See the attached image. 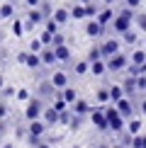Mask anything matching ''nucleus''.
Here are the masks:
<instances>
[{
    "instance_id": "34",
    "label": "nucleus",
    "mask_w": 146,
    "mask_h": 148,
    "mask_svg": "<svg viewBox=\"0 0 146 148\" xmlns=\"http://www.w3.org/2000/svg\"><path fill=\"white\" fill-rule=\"evenodd\" d=\"M122 39H124L127 44H136V34H134L132 29H129V32H124V36H122Z\"/></svg>"
},
{
    "instance_id": "2",
    "label": "nucleus",
    "mask_w": 146,
    "mask_h": 148,
    "mask_svg": "<svg viewBox=\"0 0 146 148\" xmlns=\"http://www.w3.org/2000/svg\"><path fill=\"white\" fill-rule=\"evenodd\" d=\"M102 112H105V116H107L110 129H112V131H122V129H124V116L119 114L117 107H105Z\"/></svg>"
},
{
    "instance_id": "50",
    "label": "nucleus",
    "mask_w": 146,
    "mask_h": 148,
    "mask_svg": "<svg viewBox=\"0 0 146 148\" xmlns=\"http://www.w3.org/2000/svg\"><path fill=\"white\" fill-rule=\"evenodd\" d=\"M3 85H5V80H3V75H0V88H3Z\"/></svg>"
},
{
    "instance_id": "45",
    "label": "nucleus",
    "mask_w": 146,
    "mask_h": 148,
    "mask_svg": "<svg viewBox=\"0 0 146 148\" xmlns=\"http://www.w3.org/2000/svg\"><path fill=\"white\" fill-rule=\"evenodd\" d=\"M127 5H129V8L134 10V8H136V5H139V0H127Z\"/></svg>"
},
{
    "instance_id": "49",
    "label": "nucleus",
    "mask_w": 146,
    "mask_h": 148,
    "mask_svg": "<svg viewBox=\"0 0 146 148\" xmlns=\"http://www.w3.org/2000/svg\"><path fill=\"white\" fill-rule=\"evenodd\" d=\"M36 148H49V146H46V143H39V146H36Z\"/></svg>"
},
{
    "instance_id": "51",
    "label": "nucleus",
    "mask_w": 146,
    "mask_h": 148,
    "mask_svg": "<svg viewBox=\"0 0 146 148\" xmlns=\"http://www.w3.org/2000/svg\"><path fill=\"white\" fill-rule=\"evenodd\" d=\"M3 148H12V146H10V143H5V146H3Z\"/></svg>"
},
{
    "instance_id": "8",
    "label": "nucleus",
    "mask_w": 146,
    "mask_h": 148,
    "mask_svg": "<svg viewBox=\"0 0 146 148\" xmlns=\"http://www.w3.org/2000/svg\"><path fill=\"white\" fill-rule=\"evenodd\" d=\"M59 121H61V112L54 109V107H46L44 109V124L46 126H54V124H59Z\"/></svg>"
},
{
    "instance_id": "24",
    "label": "nucleus",
    "mask_w": 146,
    "mask_h": 148,
    "mask_svg": "<svg viewBox=\"0 0 146 148\" xmlns=\"http://www.w3.org/2000/svg\"><path fill=\"white\" fill-rule=\"evenodd\" d=\"M112 15H114V12H112V10H102V12H100V15H97V22H100V24H102V27H105V24H107L110 20H112Z\"/></svg>"
},
{
    "instance_id": "36",
    "label": "nucleus",
    "mask_w": 146,
    "mask_h": 148,
    "mask_svg": "<svg viewBox=\"0 0 146 148\" xmlns=\"http://www.w3.org/2000/svg\"><path fill=\"white\" fill-rule=\"evenodd\" d=\"M12 32H15V36H22V22H12Z\"/></svg>"
},
{
    "instance_id": "12",
    "label": "nucleus",
    "mask_w": 146,
    "mask_h": 148,
    "mask_svg": "<svg viewBox=\"0 0 146 148\" xmlns=\"http://www.w3.org/2000/svg\"><path fill=\"white\" fill-rule=\"evenodd\" d=\"M122 88H124V95H134V92H136L139 90V85H136V78H134V75H129V78H127L124 80V83H122Z\"/></svg>"
},
{
    "instance_id": "47",
    "label": "nucleus",
    "mask_w": 146,
    "mask_h": 148,
    "mask_svg": "<svg viewBox=\"0 0 146 148\" xmlns=\"http://www.w3.org/2000/svg\"><path fill=\"white\" fill-rule=\"evenodd\" d=\"M141 114H146V100H141Z\"/></svg>"
},
{
    "instance_id": "31",
    "label": "nucleus",
    "mask_w": 146,
    "mask_h": 148,
    "mask_svg": "<svg viewBox=\"0 0 146 148\" xmlns=\"http://www.w3.org/2000/svg\"><path fill=\"white\" fill-rule=\"evenodd\" d=\"M56 29H59V22L54 20V17H49V20H46V32H54V34H56Z\"/></svg>"
},
{
    "instance_id": "37",
    "label": "nucleus",
    "mask_w": 146,
    "mask_h": 148,
    "mask_svg": "<svg viewBox=\"0 0 146 148\" xmlns=\"http://www.w3.org/2000/svg\"><path fill=\"white\" fill-rule=\"evenodd\" d=\"M134 20H136V24H139V27H141L144 32H146V15H136Z\"/></svg>"
},
{
    "instance_id": "13",
    "label": "nucleus",
    "mask_w": 146,
    "mask_h": 148,
    "mask_svg": "<svg viewBox=\"0 0 146 148\" xmlns=\"http://www.w3.org/2000/svg\"><path fill=\"white\" fill-rule=\"evenodd\" d=\"M54 92H56V88H54L51 80H46V83H41V85H39V97H51Z\"/></svg>"
},
{
    "instance_id": "1",
    "label": "nucleus",
    "mask_w": 146,
    "mask_h": 148,
    "mask_svg": "<svg viewBox=\"0 0 146 148\" xmlns=\"http://www.w3.org/2000/svg\"><path fill=\"white\" fill-rule=\"evenodd\" d=\"M134 12L132 10H122L117 17H114V22H112V27H114V32H119V34H124V32H129L132 29V20H134Z\"/></svg>"
},
{
    "instance_id": "29",
    "label": "nucleus",
    "mask_w": 146,
    "mask_h": 148,
    "mask_svg": "<svg viewBox=\"0 0 146 148\" xmlns=\"http://www.w3.org/2000/svg\"><path fill=\"white\" fill-rule=\"evenodd\" d=\"M97 102H110V88L97 90Z\"/></svg>"
},
{
    "instance_id": "32",
    "label": "nucleus",
    "mask_w": 146,
    "mask_h": 148,
    "mask_svg": "<svg viewBox=\"0 0 146 148\" xmlns=\"http://www.w3.org/2000/svg\"><path fill=\"white\" fill-rule=\"evenodd\" d=\"M132 148H146L144 136H132Z\"/></svg>"
},
{
    "instance_id": "10",
    "label": "nucleus",
    "mask_w": 146,
    "mask_h": 148,
    "mask_svg": "<svg viewBox=\"0 0 146 148\" xmlns=\"http://www.w3.org/2000/svg\"><path fill=\"white\" fill-rule=\"evenodd\" d=\"M90 112H93V107H90L85 100H76V102H73V114L85 116V114H90Z\"/></svg>"
},
{
    "instance_id": "44",
    "label": "nucleus",
    "mask_w": 146,
    "mask_h": 148,
    "mask_svg": "<svg viewBox=\"0 0 146 148\" xmlns=\"http://www.w3.org/2000/svg\"><path fill=\"white\" fill-rule=\"evenodd\" d=\"M3 95H5V97H12V95H15V90H12V88H5Z\"/></svg>"
},
{
    "instance_id": "35",
    "label": "nucleus",
    "mask_w": 146,
    "mask_h": 148,
    "mask_svg": "<svg viewBox=\"0 0 146 148\" xmlns=\"http://www.w3.org/2000/svg\"><path fill=\"white\" fill-rule=\"evenodd\" d=\"M73 17H76V20H81V17H85V8H81V5H78V8H73V12H71Z\"/></svg>"
},
{
    "instance_id": "55",
    "label": "nucleus",
    "mask_w": 146,
    "mask_h": 148,
    "mask_svg": "<svg viewBox=\"0 0 146 148\" xmlns=\"http://www.w3.org/2000/svg\"><path fill=\"white\" fill-rule=\"evenodd\" d=\"M102 148H105V146H102Z\"/></svg>"
},
{
    "instance_id": "26",
    "label": "nucleus",
    "mask_w": 146,
    "mask_h": 148,
    "mask_svg": "<svg viewBox=\"0 0 146 148\" xmlns=\"http://www.w3.org/2000/svg\"><path fill=\"white\" fill-rule=\"evenodd\" d=\"M54 20H56L59 24H63L66 20H68V12H66V10H56V12H54Z\"/></svg>"
},
{
    "instance_id": "22",
    "label": "nucleus",
    "mask_w": 146,
    "mask_h": 148,
    "mask_svg": "<svg viewBox=\"0 0 146 148\" xmlns=\"http://www.w3.org/2000/svg\"><path fill=\"white\" fill-rule=\"evenodd\" d=\"M24 63L29 66V68H39L41 66V56H36V53H27V61Z\"/></svg>"
},
{
    "instance_id": "54",
    "label": "nucleus",
    "mask_w": 146,
    "mask_h": 148,
    "mask_svg": "<svg viewBox=\"0 0 146 148\" xmlns=\"http://www.w3.org/2000/svg\"><path fill=\"white\" fill-rule=\"evenodd\" d=\"M107 3H114V0H107Z\"/></svg>"
},
{
    "instance_id": "46",
    "label": "nucleus",
    "mask_w": 146,
    "mask_h": 148,
    "mask_svg": "<svg viewBox=\"0 0 146 148\" xmlns=\"http://www.w3.org/2000/svg\"><path fill=\"white\" fill-rule=\"evenodd\" d=\"M27 5H32V8H36V5H39V0H27Z\"/></svg>"
},
{
    "instance_id": "16",
    "label": "nucleus",
    "mask_w": 146,
    "mask_h": 148,
    "mask_svg": "<svg viewBox=\"0 0 146 148\" xmlns=\"http://www.w3.org/2000/svg\"><path fill=\"white\" fill-rule=\"evenodd\" d=\"M122 97H124V88H122V85H112V88H110V100L119 102Z\"/></svg>"
},
{
    "instance_id": "19",
    "label": "nucleus",
    "mask_w": 146,
    "mask_h": 148,
    "mask_svg": "<svg viewBox=\"0 0 146 148\" xmlns=\"http://www.w3.org/2000/svg\"><path fill=\"white\" fill-rule=\"evenodd\" d=\"M102 29H105V27H102L100 22H90L88 27H85V32H88L90 36H100V34H102Z\"/></svg>"
},
{
    "instance_id": "38",
    "label": "nucleus",
    "mask_w": 146,
    "mask_h": 148,
    "mask_svg": "<svg viewBox=\"0 0 146 148\" xmlns=\"http://www.w3.org/2000/svg\"><path fill=\"white\" fill-rule=\"evenodd\" d=\"M71 121H73L71 112H61V124H71Z\"/></svg>"
},
{
    "instance_id": "33",
    "label": "nucleus",
    "mask_w": 146,
    "mask_h": 148,
    "mask_svg": "<svg viewBox=\"0 0 146 148\" xmlns=\"http://www.w3.org/2000/svg\"><path fill=\"white\" fill-rule=\"evenodd\" d=\"M12 12H15L12 5H3V8H0V17H12Z\"/></svg>"
},
{
    "instance_id": "28",
    "label": "nucleus",
    "mask_w": 146,
    "mask_h": 148,
    "mask_svg": "<svg viewBox=\"0 0 146 148\" xmlns=\"http://www.w3.org/2000/svg\"><path fill=\"white\" fill-rule=\"evenodd\" d=\"M100 58H102V49H100V46L93 49V51L88 53V61H90V63H93V61H100Z\"/></svg>"
},
{
    "instance_id": "53",
    "label": "nucleus",
    "mask_w": 146,
    "mask_h": 148,
    "mask_svg": "<svg viewBox=\"0 0 146 148\" xmlns=\"http://www.w3.org/2000/svg\"><path fill=\"white\" fill-rule=\"evenodd\" d=\"M83 3H90V0H83Z\"/></svg>"
},
{
    "instance_id": "3",
    "label": "nucleus",
    "mask_w": 146,
    "mask_h": 148,
    "mask_svg": "<svg viewBox=\"0 0 146 148\" xmlns=\"http://www.w3.org/2000/svg\"><path fill=\"white\" fill-rule=\"evenodd\" d=\"M41 114H44V102H41V97L29 100L27 109H24V119H27V121H34V119H39Z\"/></svg>"
},
{
    "instance_id": "7",
    "label": "nucleus",
    "mask_w": 146,
    "mask_h": 148,
    "mask_svg": "<svg viewBox=\"0 0 146 148\" xmlns=\"http://www.w3.org/2000/svg\"><path fill=\"white\" fill-rule=\"evenodd\" d=\"M114 107L119 109L122 116H132V114H134V102L129 100V97H122L119 102H114Z\"/></svg>"
},
{
    "instance_id": "15",
    "label": "nucleus",
    "mask_w": 146,
    "mask_h": 148,
    "mask_svg": "<svg viewBox=\"0 0 146 148\" xmlns=\"http://www.w3.org/2000/svg\"><path fill=\"white\" fill-rule=\"evenodd\" d=\"M132 63H134V66H139V68L146 63V51H144V49H136V51L132 53Z\"/></svg>"
},
{
    "instance_id": "20",
    "label": "nucleus",
    "mask_w": 146,
    "mask_h": 148,
    "mask_svg": "<svg viewBox=\"0 0 146 148\" xmlns=\"http://www.w3.org/2000/svg\"><path fill=\"white\" fill-rule=\"evenodd\" d=\"M54 53H56L59 61H68V58H71V51H68L63 44H61V46H54Z\"/></svg>"
},
{
    "instance_id": "9",
    "label": "nucleus",
    "mask_w": 146,
    "mask_h": 148,
    "mask_svg": "<svg viewBox=\"0 0 146 148\" xmlns=\"http://www.w3.org/2000/svg\"><path fill=\"white\" fill-rule=\"evenodd\" d=\"M44 131H46V124H44V121H39V119L29 121V136L41 138V134H44Z\"/></svg>"
},
{
    "instance_id": "48",
    "label": "nucleus",
    "mask_w": 146,
    "mask_h": 148,
    "mask_svg": "<svg viewBox=\"0 0 146 148\" xmlns=\"http://www.w3.org/2000/svg\"><path fill=\"white\" fill-rule=\"evenodd\" d=\"M3 131H5V124H3V121H0V136H3Z\"/></svg>"
},
{
    "instance_id": "11",
    "label": "nucleus",
    "mask_w": 146,
    "mask_h": 148,
    "mask_svg": "<svg viewBox=\"0 0 146 148\" xmlns=\"http://www.w3.org/2000/svg\"><path fill=\"white\" fill-rule=\"evenodd\" d=\"M51 83H54V88H61V90H63V88H68V75H66L63 71H56V73L51 75Z\"/></svg>"
},
{
    "instance_id": "23",
    "label": "nucleus",
    "mask_w": 146,
    "mask_h": 148,
    "mask_svg": "<svg viewBox=\"0 0 146 148\" xmlns=\"http://www.w3.org/2000/svg\"><path fill=\"white\" fill-rule=\"evenodd\" d=\"M73 71H76V75H85V73L90 71V61H78Z\"/></svg>"
},
{
    "instance_id": "25",
    "label": "nucleus",
    "mask_w": 146,
    "mask_h": 148,
    "mask_svg": "<svg viewBox=\"0 0 146 148\" xmlns=\"http://www.w3.org/2000/svg\"><path fill=\"white\" fill-rule=\"evenodd\" d=\"M139 129H141V121H139V119H132V121H129V126H127V131H129L132 136H136Z\"/></svg>"
},
{
    "instance_id": "21",
    "label": "nucleus",
    "mask_w": 146,
    "mask_h": 148,
    "mask_svg": "<svg viewBox=\"0 0 146 148\" xmlns=\"http://www.w3.org/2000/svg\"><path fill=\"white\" fill-rule=\"evenodd\" d=\"M61 97H63L68 104H73V102L78 100V95H76V90H73V88H63V90H61Z\"/></svg>"
},
{
    "instance_id": "41",
    "label": "nucleus",
    "mask_w": 146,
    "mask_h": 148,
    "mask_svg": "<svg viewBox=\"0 0 146 148\" xmlns=\"http://www.w3.org/2000/svg\"><path fill=\"white\" fill-rule=\"evenodd\" d=\"M41 46H44V44H41V39H34V41H32V51H34V53H36V51H39V49H41Z\"/></svg>"
},
{
    "instance_id": "39",
    "label": "nucleus",
    "mask_w": 146,
    "mask_h": 148,
    "mask_svg": "<svg viewBox=\"0 0 146 148\" xmlns=\"http://www.w3.org/2000/svg\"><path fill=\"white\" fill-rule=\"evenodd\" d=\"M93 15H97V8L95 5H88V8H85V17H93Z\"/></svg>"
},
{
    "instance_id": "6",
    "label": "nucleus",
    "mask_w": 146,
    "mask_h": 148,
    "mask_svg": "<svg viewBox=\"0 0 146 148\" xmlns=\"http://www.w3.org/2000/svg\"><path fill=\"white\" fill-rule=\"evenodd\" d=\"M124 66H127V56H124V53H114L112 58H107V68L112 71V73L114 71H122Z\"/></svg>"
},
{
    "instance_id": "30",
    "label": "nucleus",
    "mask_w": 146,
    "mask_h": 148,
    "mask_svg": "<svg viewBox=\"0 0 146 148\" xmlns=\"http://www.w3.org/2000/svg\"><path fill=\"white\" fill-rule=\"evenodd\" d=\"M41 44H44V46H51V44H54V32H44V34H41Z\"/></svg>"
},
{
    "instance_id": "5",
    "label": "nucleus",
    "mask_w": 146,
    "mask_h": 148,
    "mask_svg": "<svg viewBox=\"0 0 146 148\" xmlns=\"http://www.w3.org/2000/svg\"><path fill=\"white\" fill-rule=\"evenodd\" d=\"M100 49H102V58H112L114 53H119V41L117 39H107Z\"/></svg>"
},
{
    "instance_id": "43",
    "label": "nucleus",
    "mask_w": 146,
    "mask_h": 148,
    "mask_svg": "<svg viewBox=\"0 0 146 148\" xmlns=\"http://www.w3.org/2000/svg\"><path fill=\"white\" fill-rule=\"evenodd\" d=\"M61 44H63V36H61V34H54V46H61Z\"/></svg>"
},
{
    "instance_id": "40",
    "label": "nucleus",
    "mask_w": 146,
    "mask_h": 148,
    "mask_svg": "<svg viewBox=\"0 0 146 148\" xmlns=\"http://www.w3.org/2000/svg\"><path fill=\"white\" fill-rule=\"evenodd\" d=\"M5 116H8V104H5V102H0V121H3Z\"/></svg>"
},
{
    "instance_id": "18",
    "label": "nucleus",
    "mask_w": 146,
    "mask_h": 148,
    "mask_svg": "<svg viewBox=\"0 0 146 148\" xmlns=\"http://www.w3.org/2000/svg\"><path fill=\"white\" fill-rule=\"evenodd\" d=\"M41 20H44V15H41V12L39 10H32V12H29V20H27V27H34V24H39Z\"/></svg>"
},
{
    "instance_id": "4",
    "label": "nucleus",
    "mask_w": 146,
    "mask_h": 148,
    "mask_svg": "<svg viewBox=\"0 0 146 148\" xmlns=\"http://www.w3.org/2000/svg\"><path fill=\"white\" fill-rule=\"evenodd\" d=\"M90 116H93V124L100 129V131H107V129H110V121H107V116H105V112H102V109H93V112H90Z\"/></svg>"
},
{
    "instance_id": "52",
    "label": "nucleus",
    "mask_w": 146,
    "mask_h": 148,
    "mask_svg": "<svg viewBox=\"0 0 146 148\" xmlns=\"http://www.w3.org/2000/svg\"><path fill=\"white\" fill-rule=\"evenodd\" d=\"M112 148H124V146H122V143H119V146H112Z\"/></svg>"
},
{
    "instance_id": "14",
    "label": "nucleus",
    "mask_w": 146,
    "mask_h": 148,
    "mask_svg": "<svg viewBox=\"0 0 146 148\" xmlns=\"http://www.w3.org/2000/svg\"><path fill=\"white\" fill-rule=\"evenodd\" d=\"M56 53H54V49H44V51H41V63L44 66H51V63H56Z\"/></svg>"
},
{
    "instance_id": "17",
    "label": "nucleus",
    "mask_w": 146,
    "mask_h": 148,
    "mask_svg": "<svg viewBox=\"0 0 146 148\" xmlns=\"http://www.w3.org/2000/svg\"><path fill=\"white\" fill-rule=\"evenodd\" d=\"M90 71H93V75H102V73H105L107 71V63H105V61H93V63H90Z\"/></svg>"
},
{
    "instance_id": "27",
    "label": "nucleus",
    "mask_w": 146,
    "mask_h": 148,
    "mask_svg": "<svg viewBox=\"0 0 146 148\" xmlns=\"http://www.w3.org/2000/svg\"><path fill=\"white\" fill-rule=\"evenodd\" d=\"M66 107H68V102H66L63 97H56V100H54V109H59V112H66Z\"/></svg>"
},
{
    "instance_id": "42",
    "label": "nucleus",
    "mask_w": 146,
    "mask_h": 148,
    "mask_svg": "<svg viewBox=\"0 0 146 148\" xmlns=\"http://www.w3.org/2000/svg\"><path fill=\"white\" fill-rule=\"evenodd\" d=\"M17 100H29V92L27 90H20V92H17Z\"/></svg>"
}]
</instances>
